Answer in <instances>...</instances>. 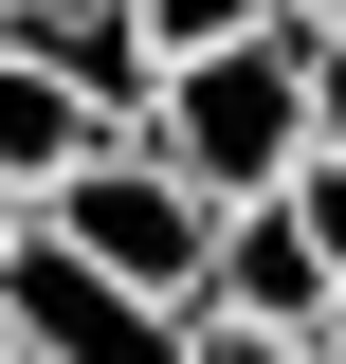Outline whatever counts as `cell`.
I'll use <instances>...</instances> for the list:
<instances>
[{"mask_svg":"<svg viewBox=\"0 0 346 364\" xmlns=\"http://www.w3.org/2000/svg\"><path fill=\"white\" fill-rule=\"evenodd\" d=\"M273 200H292V219H310V255H328V291H346V164H292V182H273Z\"/></svg>","mask_w":346,"mask_h":364,"instance_id":"ba28073f","label":"cell"},{"mask_svg":"<svg viewBox=\"0 0 346 364\" xmlns=\"http://www.w3.org/2000/svg\"><path fill=\"white\" fill-rule=\"evenodd\" d=\"M19 219H37V200H19V182H0V255H19Z\"/></svg>","mask_w":346,"mask_h":364,"instance_id":"8fae6325","label":"cell"},{"mask_svg":"<svg viewBox=\"0 0 346 364\" xmlns=\"http://www.w3.org/2000/svg\"><path fill=\"white\" fill-rule=\"evenodd\" d=\"M0 55H37L110 146H146V109H164V55H146L128 0H0Z\"/></svg>","mask_w":346,"mask_h":364,"instance_id":"277c9868","label":"cell"},{"mask_svg":"<svg viewBox=\"0 0 346 364\" xmlns=\"http://www.w3.org/2000/svg\"><path fill=\"white\" fill-rule=\"evenodd\" d=\"M182 364H310V346H292V328H219V310H201V328H182Z\"/></svg>","mask_w":346,"mask_h":364,"instance_id":"30bf717a","label":"cell"},{"mask_svg":"<svg viewBox=\"0 0 346 364\" xmlns=\"http://www.w3.org/2000/svg\"><path fill=\"white\" fill-rule=\"evenodd\" d=\"M201 310L219 328H328V255H310V219L292 200H219V273H201Z\"/></svg>","mask_w":346,"mask_h":364,"instance_id":"5b68a950","label":"cell"},{"mask_svg":"<svg viewBox=\"0 0 346 364\" xmlns=\"http://www.w3.org/2000/svg\"><path fill=\"white\" fill-rule=\"evenodd\" d=\"M91 146H110V128H91L73 91H55L37 55H0V182H19V200H55V182H73Z\"/></svg>","mask_w":346,"mask_h":364,"instance_id":"8992f818","label":"cell"},{"mask_svg":"<svg viewBox=\"0 0 346 364\" xmlns=\"http://www.w3.org/2000/svg\"><path fill=\"white\" fill-rule=\"evenodd\" d=\"M310 164H346V18L310 37Z\"/></svg>","mask_w":346,"mask_h":364,"instance_id":"9c48e42d","label":"cell"},{"mask_svg":"<svg viewBox=\"0 0 346 364\" xmlns=\"http://www.w3.org/2000/svg\"><path fill=\"white\" fill-rule=\"evenodd\" d=\"M0 364H19V346H0Z\"/></svg>","mask_w":346,"mask_h":364,"instance_id":"4fadbf2b","label":"cell"},{"mask_svg":"<svg viewBox=\"0 0 346 364\" xmlns=\"http://www.w3.org/2000/svg\"><path fill=\"white\" fill-rule=\"evenodd\" d=\"M128 18H146V55H219V37H256L273 0H128Z\"/></svg>","mask_w":346,"mask_h":364,"instance_id":"52a82bcc","label":"cell"},{"mask_svg":"<svg viewBox=\"0 0 346 364\" xmlns=\"http://www.w3.org/2000/svg\"><path fill=\"white\" fill-rule=\"evenodd\" d=\"M37 237L91 255V273H128L146 310H201V273H219V200L164 164V146H91V164L37 200Z\"/></svg>","mask_w":346,"mask_h":364,"instance_id":"7a4b0ae2","label":"cell"},{"mask_svg":"<svg viewBox=\"0 0 346 364\" xmlns=\"http://www.w3.org/2000/svg\"><path fill=\"white\" fill-rule=\"evenodd\" d=\"M0 328H19V364H182V328H201V310H146L128 273L55 255V237L19 219V255H0Z\"/></svg>","mask_w":346,"mask_h":364,"instance_id":"3957f363","label":"cell"},{"mask_svg":"<svg viewBox=\"0 0 346 364\" xmlns=\"http://www.w3.org/2000/svg\"><path fill=\"white\" fill-rule=\"evenodd\" d=\"M292 18H346V0H292Z\"/></svg>","mask_w":346,"mask_h":364,"instance_id":"7c38bea8","label":"cell"},{"mask_svg":"<svg viewBox=\"0 0 346 364\" xmlns=\"http://www.w3.org/2000/svg\"><path fill=\"white\" fill-rule=\"evenodd\" d=\"M310 37H328V18H292V0H273L256 37L164 55V109H146V146H164L201 200H273V182L310 164Z\"/></svg>","mask_w":346,"mask_h":364,"instance_id":"6da1fadb","label":"cell"}]
</instances>
